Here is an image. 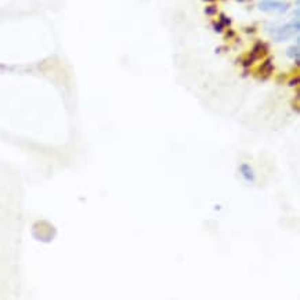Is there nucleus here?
<instances>
[{
  "instance_id": "7ed1b4c3",
  "label": "nucleus",
  "mask_w": 300,
  "mask_h": 300,
  "mask_svg": "<svg viewBox=\"0 0 300 300\" xmlns=\"http://www.w3.org/2000/svg\"><path fill=\"white\" fill-rule=\"evenodd\" d=\"M239 173H241V176L244 177L245 181H248V183H253L255 181V172H253V169L249 166V165H241L239 166Z\"/></svg>"
},
{
  "instance_id": "20e7f679",
  "label": "nucleus",
  "mask_w": 300,
  "mask_h": 300,
  "mask_svg": "<svg viewBox=\"0 0 300 300\" xmlns=\"http://www.w3.org/2000/svg\"><path fill=\"white\" fill-rule=\"evenodd\" d=\"M288 57L289 58H294V61H299V46H292L288 49Z\"/></svg>"
},
{
  "instance_id": "f257e3e1",
  "label": "nucleus",
  "mask_w": 300,
  "mask_h": 300,
  "mask_svg": "<svg viewBox=\"0 0 300 300\" xmlns=\"http://www.w3.org/2000/svg\"><path fill=\"white\" fill-rule=\"evenodd\" d=\"M299 18H294V21L285 24L282 27H278L271 32L272 38L277 40V42H283V40H288L289 38H292L293 35L299 34Z\"/></svg>"
},
{
  "instance_id": "f03ea898",
  "label": "nucleus",
  "mask_w": 300,
  "mask_h": 300,
  "mask_svg": "<svg viewBox=\"0 0 300 300\" xmlns=\"http://www.w3.org/2000/svg\"><path fill=\"white\" fill-rule=\"evenodd\" d=\"M259 9L264 13H286L289 9L288 3L278 0H263L259 3Z\"/></svg>"
}]
</instances>
